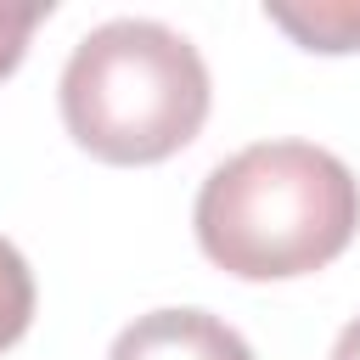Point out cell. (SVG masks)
Wrapping results in <instances>:
<instances>
[{
  "mask_svg": "<svg viewBox=\"0 0 360 360\" xmlns=\"http://www.w3.org/2000/svg\"><path fill=\"white\" fill-rule=\"evenodd\" d=\"M332 360H360V315L338 332V343H332Z\"/></svg>",
  "mask_w": 360,
  "mask_h": 360,
  "instance_id": "7",
  "label": "cell"
},
{
  "mask_svg": "<svg viewBox=\"0 0 360 360\" xmlns=\"http://www.w3.org/2000/svg\"><path fill=\"white\" fill-rule=\"evenodd\" d=\"M34 321V276H28V259L0 236V349L17 343Z\"/></svg>",
  "mask_w": 360,
  "mask_h": 360,
  "instance_id": "5",
  "label": "cell"
},
{
  "mask_svg": "<svg viewBox=\"0 0 360 360\" xmlns=\"http://www.w3.org/2000/svg\"><path fill=\"white\" fill-rule=\"evenodd\" d=\"M191 219L202 253L242 281L309 276L349 248L360 180L315 141H259L208 169Z\"/></svg>",
  "mask_w": 360,
  "mask_h": 360,
  "instance_id": "1",
  "label": "cell"
},
{
  "mask_svg": "<svg viewBox=\"0 0 360 360\" xmlns=\"http://www.w3.org/2000/svg\"><path fill=\"white\" fill-rule=\"evenodd\" d=\"M107 360H253V349L208 309H152L112 338Z\"/></svg>",
  "mask_w": 360,
  "mask_h": 360,
  "instance_id": "3",
  "label": "cell"
},
{
  "mask_svg": "<svg viewBox=\"0 0 360 360\" xmlns=\"http://www.w3.org/2000/svg\"><path fill=\"white\" fill-rule=\"evenodd\" d=\"M62 118L101 163H158L202 129L208 62L158 17L96 22L62 68Z\"/></svg>",
  "mask_w": 360,
  "mask_h": 360,
  "instance_id": "2",
  "label": "cell"
},
{
  "mask_svg": "<svg viewBox=\"0 0 360 360\" xmlns=\"http://www.w3.org/2000/svg\"><path fill=\"white\" fill-rule=\"evenodd\" d=\"M276 28H287L309 51H354L360 45V0H309V6H264Z\"/></svg>",
  "mask_w": 360,
  "mask_h": 360,
  "instance_id": "4",
  "label": "cell"
},
{
  "mask_svg": "<svg viewBox=\"0 0 360 360\" xmlns=\"http://www.w3.org/2000/svg\"><path fill=\"white\" fill-rule=\"evenodd\" d=\"M45 11H51V6H39V0H28V6H0V79L22 62L28 34H34V22H39Z\"/></svg>",
  "mask_w": 360,
  "mask_h": 360,
  "instance_id": "6",
  "label": "cell"
}]
</instances>
